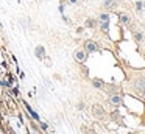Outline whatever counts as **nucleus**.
<instances>
[{
    "label": "nucleus",
    "instance_id": "2eb2a0df",
    "mask_svg": "<svg viewBox=\"0 0 145 134\" xmlns=\"http://www.w3.org/2000/svg\"><path fill=\"white\" fill-rule=\"evenodd\" d=\"M129 134H136V133H129Z\"/></svg>",
    "mask_w": 145,
    "mask_h": 134
},
{
    "label": "nucleus",
    "instance_id": "f03ea898",
    "mask_svg": "<svg viewBox=\"0 0 145 134\" xmlns=\"http://www.w3.org/2000/svg\"><path fill=\"white\" fill-rule=\"evenodd\" d=\"M83 45H84V48H83V50H84L86 53H95L98 50V44L95 42V41H86Z\"/></svg>",
    "mask_w": 145,
    "mask_h": 134
},
{
    "label": "nucleus",
    "instance_id": "1a4fd4ad",
    "mask_svg": "<svg viewBox=\"0 0 145 134\" xmlns=\"http://www.w3.org/2000/svg\"><path fill=\"white\" fill-rule=\"evenodd\" d=\"M134 39L137 41V42H142V41H144V33H142V31H136V33H134Z\"/></svg>",
    "mask_w": 145,
    "mask_h": 134
},
{
    "label": "nucleus",
    "instance_id": "423d86ee",
    "mask_svg": "<svg viewBox=\"0 0 145 134\" xmlns=\"http://www.w3.org/2000/svg\"><path fill=\"white\" fill-rule=\"evenodd\" d=\"M35 53H36V56H38L39 59H44V58H45V48H44V47H42V45L36 47Z\"/></svg>",
    "mask_w": 145,
    "mask_h": 134
},
{
    "label": "nucleus",
    "instance_id": "f257e3e1",
    "mask_svg": "<svg viewBox=\"0 0 145 134\" xmlns=\"http://www.w3.org/2000/svg\"><path fill=\"white\" fill-rule=\"evenodd\" d=\"M86 58H88V53H86L83 48H78V50H75V53H73V59H75L76 62H80V64H83V62H86Z\"/></svg>",
    "mask_w": 145,
    "mask_h": 134
},
{
    "label": "nucleus",
    "instance_id": "7ed1b4c3",
    "mask_svg": "<svg viewBox=\"0 0 145 134\" xmlns=\"http://www.w3.org/2000/svg\"><path fill=\"white\" fill-rule=\"evenodd\" d=\"M109 103H111V105H114V106H119L120 103H122V97H120L119 93H114V95L109 97Z\"/></svg>",
    "mask_w": 145,
    "mask_h": 134
},
{
    "label": "nucleus",
    "instance_id": "20e7f679",
    "mask_svg": "<svg viewBox=\"0 0 145 134\" xmlns=\"http://www.w3.org/2000/svg\"><path fill=\"white\" fill-rule=\"evenodd\" d=\"M119 20L122 25H128L129 20H131V17H129V14H126V12H120L119 14Z\"/></svg>",
    "mask_w": 145,
    "mask_h": 134
},
{
    "label": "nucleus",
    "instance_id": "6e6552de",
    "mask_svg": "<svg viewBox=\"0 0 145 134\" xmlns=\"http://www.w3.org/2000/svg\"><path fill=\"white\" fill-rule=\"evenodd\" d=\"M136 87H137L140 92H145V78H142V80L137 81V84H136Z\"/></svg>",
    "mask_w": 145,
    "mask_h": 134
},
{
    "label": "nucleus",
    "instance_id": "39448f33",
    "mask_svg": "<svg viewBox=\"0 0 145 134\" xmlns=\"http://www.w3.org/2000/svg\"><path fill=\"white\" fill-rule=\"evenodd\" d=\"M97 24H98V20H97V19L89 17V19H86L84 27H86V28H95V27H97Z\"/></svg>",
    "mask_w": 145,
    "mask_h": 134
},
{
    "label": "nucleus",
    "instance_id": "ddd939ff",
    "mask_svg": "<svg viewBox=\"0 0 145 134\" xmlns=\"http://www.w3.org/2000/svg\"><path fill=\"white\" fill-rule=\"evenodd\" d=\"M78 2H80V0H67V3H69V5H76Z\"/></svg>",
    "mask_w": 145,
    "mask_h": 134
},
{
    "label": "nucleus",
    "instance_id": "9d476101",
    "mask_svg": "<svg viewBox=\"0 0 145 134\" xmlns=\"http://www.w3.org/2000/svg\"><path fill=\"white\" fill-rule=\"evenodd\" d=\"M92 86L97 87V89H103V83H101L100 80H94L92 81Z\"/></svg>",
    "mask_w": 145,
    "mask_h": 134
},
{
    "label": "nucleus",
    "instance_id": "9b49d317",
    "mask_svg": "<svg viewBox=\"0 0 145 134\" xmlns=\"http://www.w3.org/2000/svg\"><path fill=\"white\" fill-rule=\"evenodd\" d=\"M136 11H137V12H142V11H144V2H136Z\"/></svg>",
    "mask_w": 145,
    "mask_h": 134
},
{
    "label": "nucleus",
    "instance_id": "f8f14e48",
    "mask_svg": "<svg viewBox=\"0 0 145 134\" xmlns=\"http://www.w3.org/2000/svg\"><path fill=\"white\" fill-rule=\"evenodd\" d=\"M39 125H41V129H42V131H47V129H48V125H47V123H44V122L39 120Z\"/></svg>",
    "mask_w": 145,
    "mask_h": 134
},
{
    "label": "nucleus",
    "instance_id": "0eeeda50",
    "mask_svg": "<svg viewBox=\"0 0 145 134\" xmlns=\"http://www.w3.org/2000/svg\"><path fill=\"white\" fill-rule=\"evenodd\" d=\"M116 5H117V0H105L103 2V8H106V9L116 8Z\"/></svg>",
    "mask_w": 145,
    "mask_h": 134
},
{
    "label": "nucleus",
    "instance_id": "4468645a",
    "mask_svg": "<svg viewBox=\"0 0 145 134\" xmlns=\"http://www.w3.org/2000/svg\"><path fill=\"white\" fill-rule=\"evenodd\" d=\"M144 9H145V2H144Z\"/></svg>",
    "mask_w": 145,
    "mask_h": 134
}]
</instances>
